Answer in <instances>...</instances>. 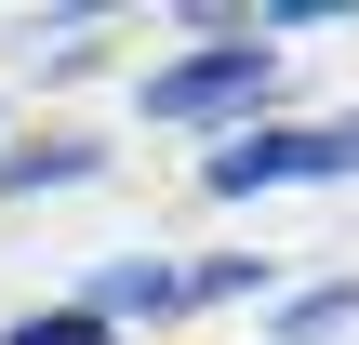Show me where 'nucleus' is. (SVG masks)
<instances>
[{
    "instance_id": "obj_1",
    "label": "nucleus",
    "mask_w": 359,
    "mask_h": 345,
    "mask_svg": "<svg viewBox=\"0 0 359 345\" xmlns=\"http://www.w3.org/2000/svg\"><path fill=\"white\" fill-rule=\"evenodd\" d=\"M266 93H280V53L266 40H213V53L147 66V120H187V133H253Z\"/></svg>"
},
{
    "instance_id": "obj_2",
    "label": "nucleus",
    "mask_w": 359,
    "mask_h": 345,
    "mask_svg": "<svg viewBox=\"0 0 359 345\" xmlns=\"http://www.w3.org/2000/svg\"><path fill=\"white\" fill-rule=\"evenodd\" d=\"M80 306H93L107 332H133V319L160 332V319H187V266H160V253H120V266H93V293H80Z\"/></svg>"
},
{
    "instance_id": "obj_3",
    "label": "nucleus",
    "mask_w": 359,
    "mask_h": 345,
    "mask_svg": "<svg viewBox=\"0 0 359 345\" xmlns=\"http://www.w3.org/2000/svg\"><path fill=\"white\" fill-rule=\"evenodd\" d=\"M107 146L93 133H40V146H0V199H40V186H93Z\"/></svg>"
},
{
    "instance_id": "obj_4",
    "label": "nucleus",
    "mask_w": 359,
    "mask_h": 345,
    "mask_svg": "<svg viewBox=\"0 0 359 345\" xmlns=\"http://www.w3.org/2000/svg\"><path fill=\"white\" fill-rule=\"evenodd\" d=\"M266 293H280L266 253H213V266H187V306H266Z\"/></svg>"
},
{
    "instance_id": "obj_5",
    "label": "nucleus",
    "mask_w": 359,
    "mask_h": 345,
    "mask_svg": "<svg viewBox=\"0 0 359 345\" xmlns=\"http://www.w3.org/2000/svg\"><path fill=\"white\" fill-rule=\"evenodd\" d=\"M359 319V279H320V293H280V345H320Z\"/></svg>"
},
{
    "instance_id": "obj_6",
    "label": "nucleus",
    "mask_w": 359,
    "mask_h": 345,
    "mask_svg": "<svg viewBox=\"0 0 359 345\" xmlns=\"http://www.w3.org/2000/svg\"><path fill=\"white\" fill-rule=\"evenodd\" d=\"M0 345H120V332H107V319L67 293V306H27V319H0Z\"/></svg>"
}]
</instances>
